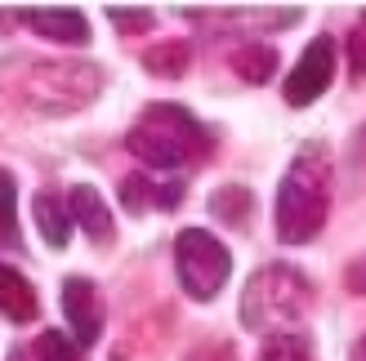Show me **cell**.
<instances>
[{
    "mask_svg": "<svg viewBox=\"0 0 366 361\" xmlns=\"http://www.w3.org/2000/svg\"><path fill=\"white\" fill-rule=\"evenodd\" d=\"M107 18H112V27L125 31V36H134V31H152L157 27V14L152 9H107Z\"/></svg>",
    "mask_w": 366,
    "mask_h": 361,
    "instance_id": "obj_20",
    "label": "cell"
},
{
    "mask_svg": "<svg viewBox=\"0 0 366 361\" xmlns=\"http://www.w3.org/2000/svg\"><path fill=\"white\" fill-rule=\"evenodd\" d=\"M344 285H349L353 295H362V299H366V250H362V255H357L349 268H344Z\"/></svg>",
    "mask_w": 366,
    "mask_h": 361,
    "instance_id": "obj_22",
    "label": "cell"
},
{
    "mask_svg": "<svg viewBox=\"0 0 366 361\" xmlns=\"http://www.w3.org/2000/svg\"><path fill=\"white\" fill-rule=\"evenodd\" d=\"M67 214H71V228H81L94 250H112L117 219H112V210H107L103 192L94 183H76V188L67 192Z\"/></svg>",
    "mask_w": 366,
    "mask_h": 361,
    "instance_id": "obj_8",
    "label": "cell"
},
{
    "mask_svg": "<svg viewBox=\"0 0 366 361\" xmlns=\"http://www.w3.org/2000/svg\"><path fill=\"white\" fill-rule=\"evenodd\" d=\"M228 67H232V76L246 81V85H268L272 71H277V49L264 45V41H246L228 54Z\"/></svg>",
    "mask_w": 366,
    "mask_h": 361,
    "instance_id": "obj_13",
    "label": "cell"
},
{
    "mask_svg": "<svg viewBox=\"0 0 366 361\" xmlns=\"http://www.w3.org/2000/svg\"><path fill=\"white\" fill-rule=\"evenodd\" d=\"M143 67L161 81H179L183 71L192 67V41H161L143 54Z\"/></svg>",
    "mask_w": 366,
    "mask_h": 361,
    "instance_id": "obj_15",
    "label": "cell"
},
{
    "mask_svg": "<svg viewBox=\"0 0 366 361\" xmlns=\"http://www.w3.org/2000/svg\"><path fill=\"white\" fill-rule=\"evenodd\" d=\"M174 273H179V285L197 303H210L228 285L232 255L224 250V241H219L214 232H206V228H183L179 237H174Z\"/></svg>",
    "mask_w": 366,
    "mask_h": 361,
    "instance_id": "obj_5",
    "label": "cell"
},
{
    "mask_svg": "<svg viewBox=\"0 0 366 361\" xmlns=\"http://www.w3.org/2000/svg\"><path fill=\"white\" fill-rule=\"evenodd\" d=\"M23 250V232H18V183L9 170H0V250Z\"/></svg>",
    "mask_w": 366,
    "mask_h": 361,
    "instance_id": "obj_16",
    "label": "cell"
},
{
    "mask_svg": "<svg viewBox=\"0 0 366 361\" xmlns=\"http://www.w3.org/2000/svg\"><path fill=\"white\" fill-rule=\"evenodd\" d=\"M254 361H317V352H313V344H308V335L282 330V335H268V344L259 348Z\"/></svg>",
    "mask_w": 366,
    "mask_h": 361,
    "instance_id": "obj_17",
    "label": "cell"
},
{
    "mask_svg": "<svg viewBox=\"0 0 366 361\" xmlns=\"http://www.w3.org/2000/svg\"><path fill=\"white\" fill-rule=\"evenodd\" d=\"M349 361H366V335L357 339V344H353V352H349Z\"/></svg>",
    "mask_w": 366,
    "mask_h": 361,
    "instance_id": "obj_24",
    "label": "cell"
},
{
    "mask_svg": "<svg viewBox=\"0 0 366 361\" xmlns=\"http://www.w3.org/2000/svg\"><path fill=\"white\" fill-rule=\"evenodd\" d=\"M183 201V183H157L148 174H130L121 178V205L130 214H148V210H174Z\"/></svg>",
    "mask_w": 366,
    "mask_h": 361,
    "instance_id": "obj_10",
    "label": "cell"
},
{
    "mask_svg": "<svg viewBox=\"0 0 366 361\" xmlns=\"http://www.w3.org/2000/svg\"><path fill=\"white\" fill-rule=\"evenodd\" d=\"M344 59H349L353 81H366V9L357 18V27L349 31V41H344Z\"/></svg>",
    "mask_w": 366,
    "mask_h": 361,
    "instance_id": "obj_19",
    "label": "cell"
},
{
    "mask_svg": "<svg viewBox=\"0 0 366 361\" xmlns=\"http://www.w3.org/2000/svg\"><path fill=\"white\" fill-rule=\"evenodd\" d=\"M344 166H349V174H353V183H362L366 188V125L349 138V152H344Z\"/></svg>",
    "mask_w": 366,
    "mask_h": 361,
    "instance_id": "obj_21",
    "label": "cell"
},
{
    "mask_svg": "<svg viewBox=\"0 0 366 361\" xmlns=\"http://www.w3.org/2000/svg\"><path fill=\"white\" fill-rule=\"evenodd\" d=\"M313 308V281L295 263H268L259 268L242 290V326L259 335L295 330V321Z\"/></svg>",
    "mask_w": 366,
    "mask_h": 361,
    "instance_id": "obj_4",
    "label": "cell"
},
{
    "mask_svg": "<svg viewBox=\"0 0 366 361\" xmlns=\"http://www.w3.org/2000/svg\"><path fill=\"white\" fill-rule=\"evenodd\" d=\"M335 201V156L322 138H308L277 183L272 228L282 245H308L331 219Z\"/></svg>",
    "mask_w": 366,
    "mask_h": 361,
    "instance_id": "obj_1",
    "label": "cell"
},
{
    "mask_svg": "<svg viewBox=\"0 0 366 361\" xmlns=\"http://www.w3.org/2000/svg\"><path fill=\"white\" fill-rule=\"evenodd\" d=\"M335 67H340V45L331 41V36H313V41L304 45L300 63L290 67L286 85H282L286 103H290V107H308V103H317L326 89H331Z\"/></svg>",
    "mask_w": 366,
    "mask_h": 361,
    "instance_id": "obj_6",
    "label": "cell"
},
{
    "mask_svg": "<svg viewBox=\"0 0 366 361\" xmlns=\"http://www.w3.org/2000/svg\"><path fill=\"white\" fill-rule=\"evenodd\" d=\"M188 361H237V352H232V344H206V348L188 352Z\"/></svg>",
    "mask_w": 366,
    "mask_h": 361,
    "instance_id": "obj_23",
    "label": "cell"
},
{
    "mask_svg": "<svg viewBox=\"0 0 366 361\" xmlns=\"http://www.w3.org/2000/svg\"><path fill=\"white\" fill-rule=\"evenodd\" d=\"M31 352H36V361H85V348L71 335H63V330L36 335V348Z\"/></svg>",
    "mask_w": 366,
    "mask_h": 361,
    "instance_id": "obj_18",
    "label": "cell"
},
{
    "mask_svg": "<svg viewBox=\"0 0 366 361\" xmlns=\"http://www.w3.org/2000/svg\"><path fill=\"white\" fill-rule=\"evenodd\" d=\"M103 89V71L85 59H36L23 63L14 98L36 116H76Z\"/></svg>",
    "mask_w": 366,
    "mask_h": 361,
    "instance_id": "obj_3",
    "label": "cell"
},
{
    "mask_svg": "<svg viewBox=\"0 0 366 361\" xmlns=\"http://www.w3.org/2000/svg\"><path fill=\"white\" fill-rule=\"evenodd\" d=\"M125 152L148 170H201L214 156V134L179 103H148L125 130Z\"/></svg>",
    "mask_w": 366,
    "mask_h": 361,
    "instance_id": "obj_2",
    "label": "cell"
},
{
    "mask_svg": "<svg viewBox=\"0 0 366 361\" xmlns=\"http://www.w3.org/2000/svg\"><path fill=\"white\" fill-rule=\"evenodd\" d=\"M210 214H214L219 223H228V228H250V219H254V196H250V188H242V183L214 188L210 192Z\"/></svg>",
    "mask_w": 366,
    "mask_h": 361,
    "instance_id": "obj_14",
    "label": "cell"
},
{
    "mask_svg": "<svg viewBox=\"0 0 366 361\" xmlns=\"http://www.w3.org/2000/svg\"><path fill=\"white\" fill-rule=\"evenodd\" d=\"M41 312V299H36V285L18 273V268L0 263V317L14 321V326H27Z\"/></svg>",
    "mask_w": 366,
    "mask_h": 361,
    "instance_id": "obj_11",
    "label": "cell"
},
{
    "mask_svg": "<svg viewBox=\"0 0 366 361\" xmlns=\"http://www.w3.org/2000/svg\"><path fill=\"white\" fill-rule=\"evenodd\" d=\"M63 317L71 326V339L81 348L99 344L103 339V326H107V308H103V295L89 277H67L63 281Z\"/></svg>",
    "mask_w": 366,
    "mask_h": 361,
    "instance_id": "obj_7",
    "label": "cell"
},
{
    "mask_svg": "<svg viewBox=\"0 0 366 361\" xmlns=\"http://www.w3.org/2000/svg\"><path fill=\"white\" fill-rule=\"evenodd\" d=\"M18 23H27L41 41L54 45H89V18L81 9H18Z\"/></svg>",
    "mask_w": 366,
    "mask_h": 361,
    "instance_id": "obj_9",
    "label": "cell"
},
{
    "mask_svg": "<svg viewBox=\"0 0 366 361\" xmlns=\"http://www.w3.org/2000/svg\"><path fill=\"white\" fill-rule=\"evenodd\" d=\"M31 214H36V228L49 250H63L71 241V214H67V201L54 188H41L31 196Z\"/></svg>",
    "mask_w": 366,
    "mask_h": 361,
    "instance_id": "obj_12",
    "label": "cell"
}]
</instances>
